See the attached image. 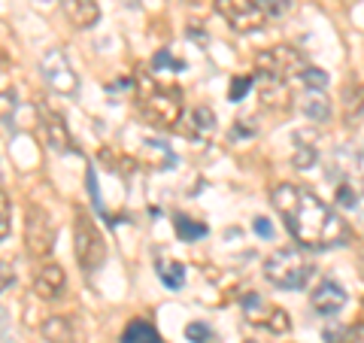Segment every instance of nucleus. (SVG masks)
<instances>
[{"label": "nucleus", "instance_id": "1", "mask_svg": "<svg viewBox=\"0 0 364 343\" xmlns=\"http://www.w3.org/2000/svg\"><path fill=\"white\" fill-rule=\"evenodd\" d=\"M270 201L279 210L291 237L306 249L343 246L349 240V225L325 201H318L310 189L294 186V182H282V186L273 189Z\"/></svg>", "mask_w": 364, "mask_h": 343}, {"label": "nucleus", "instance_id": "2", "mask_svg": "<svg viewBox=\"0 0 364 343\" xmlns=\"http://www.w3.org/2000/svg\"><path fill=\"white\" fill-rule=\"evenodd\" d=\"M136 104L143 119L155 128H173L182 119V91L176 85H161L152 76L136 79Z\"/></svg>", "mask_w": 364, "mask_h": 343}, {"label": "nucleus", "instance_id": "3", "mask_svg": "<svg viewBox=\"0 0 364 343\" xmlns=\"http://www.w3.org/2000/svg\"><path fill=\"white\" fill-rule=\"evenodd\" d=\"M264 277L277 285V289L298 292L313 277V261L306 258L301 249H277V253L264 261Z\"/></svg>", "mask_w": 364, "mask_h": 343}, {"label": "nucleus", "instance_id": "4", "mask_svg": "<svg viewBox=\"0 0 364 343\" xmlns=\"http://www.w3.org/2000/svg\"><path fill=\"white\" fill-rule=\"evenodd\" d=\"M73 240H76L79 268H82L85 273H95L97 268H104V261H107V240H104V234L97 231V225L91 222L82 210H76Z\"/></svg>", "mask_w": 364, "mask_h": 343}, {"label": "nucleus", "instance_id": "5", "mask_svg": "<svg viewBox=\"0 0 364 343\" xmlns=\"http://www.w3.org/2000/svg\"><path fill=\"white\" fill-rule=\"evenodd\" d=\"M25 243L33 258H46L55 249V225L37 204H28L25 210Z\"/></svg>", "mask_w": 364, "mask_h": 343}, {"label": "nucleus", "instance_id": "6", "mask_svg": "<svg viewBox=\"0 0 364 343\" xmlns=\"http://www.w3.org/2000/svg\"><path fill=\"white\" fill-rule=\"evenodd\" d=\"M40 73L46 79V85H49L52 91H58V95H76L79 91V79L73 73L70 61H67V55L61 49H49L40 58Z\"/></svg>", "mask_w": 364, "mask_h": 343}, {"label": "nucleus", "instance_id": "7", "mask_svg": "<svg viewBox=\"0 0 364 343\" xmlns=\"http://www.w3.org/2000/svg\"><path fill=\"white\" fill-rule=\"evenodd\" d=\"M215 13L240 33H252L264 25V13H261L258 0H215Z\"/></svg>", "mask_w": 364, "mask_h": 343}, {"label": "nucleus", "instance_id": "8", "mask_svg": "<svg viewBox=\"0 0 364 343\" xmlns=\"http://www.w3.org/2000/svg\"><path fill=\"white\" fill-rule=\"evenodd\" d=\"M255 67H258V73H264V76L286 79L291 73L304 70V58L291 49V46H270V49L255 55Z\"/></svg>", "mask_w": 364, "mask_h": 343}, {"label": "nucleus", "instance_id": "9", "mask_svg": "<svg viewBox=\"0 0 364 343\" xmlns=\"http://www.w3.org/2000/svg\"><path fill=\"white\" fill-rule=\"evenodd\" d=\"M243 310L249 316V322H258L270 328L273 334H286V331L291 328V319L286 310H277V307H270L264 298H258V295H246L243 298Z\"/></svg>", "mask_w": 364, "mask_h": 343}, {"label": "nucleus", "instance_id": "10", "mask_svg": "<svg viewBox=\"0 0 364 343\" xmlns=\"http://www.w3.org/2000/svg\"><path fill=\"white\" fill-rule=\"evenodd\" d=\"M37 112H40V128H43V134H46V140H49L52 149L70 152L73 140H70V131H67L61 112H55L49 104H37Z\"/></svg>", "mask_w": 364, "mask_h": 343}, {"label": "nucleus", "instance_id": "11", "mask_svg": "<svg viewBox=\"0 0 364 343\" xmlns=\"http://www.w3.org/2000/svg\"><path fill=\"white\" fill-rule=\"evenodd\" d=\"M67 289V273L61 265H43L37 273H33V292L40 295L43 301H55V298H61Z\"/></svg>", "mask_w": 364, "mask_h": 343}, {"label": "nucleus", "instance_id": "12", "mask_svg": "<svg viewBox=\"0 0 364 343\" xmlns=\"http://www.w3.org/2000/svg\"><path fill=\"white\" fill-rule=\"evenodd\" d=\"M258 79V95H261V104L267 110H279L286 112L291 107V91L286 85V79H277V76H264V73H255Z\"/></svg>", "mask_w": 364, "mask_h": 343}, {"label": "nucleus", "instance_id": "13", "mask_svg": "<svg viewBox=\"0 0 364 343\" xmlns=\"http://www.w3.org/2000/svg\"><path fill=\"white\" fill-rule=\"evenodd\" d=\"M313 310L316 313H322V316H334L340 313L346 307V292H343V285L334 283V280H325V283H318V289L313 292Z\"/></svg>", "mask_w": 364, "mask_h": 343}, {"label": "nucleus", "instance_id": "14", "mask_svg": "<svg viewBox=\"0 0 364 343\" xmlns=\"http://www.w3.org/2000/svg\"><path fill=\"white\" fill-rule=\"evenodd\" d=\"M61 6L73 28H95L100 19L97 0H61Z\"/></svg>", "mask_w": 364, "mask_h": 343}, {"label": "nucleus", "instance_id": "15", "mask_svg": "<svg viewBox=\"0 0 364 343\" xmlns=\"http://www.w3.org/2000/svg\"><path fill=\"white\" fill-rule=\"evenodd\" d=\"M301 107H304V116L310 122H316V125H322V122L331 119V104H328V97L322 95V88H310V91H306L304 100H301Z\"/></svg>", "mask_w": 364, "mask_h": 343}, {"label": "nucleus", "instance_id": "16", "mask_svg": "<svg viewBox=\"0 0 364 343\" xmlns=\"http://www.w3.org/2000/svg\"><path fill=\"white\" fill-rule=\"evenodd\" d=\"M43 337L49 343H76V328L67 316H49L43 322Z\"/></svg>", "mask_w": 364, "mask_h": 343}, {"label": "nucleus", "instance_id": "17", "mask_svg": "<svg viewBox=\"0 0 364 343\" xmlns=\"http://www.w3.org/2000/svg\"><path fill=\"white\" fill-rule=\"evenodd\" d=\"M188 131H191L195 140H207V137L215 131V112H213V107H195V110H191Z\"/></svg>", "mask_w": 364, "mask_h": 343}, {"label": "nucleus", "instance_id": "18", "mask_svg": "<svg viewBox=\"0 0 364 343\" xmlns=\"http://www.w3.org/2000/svg\"><path fill=\"white\" fill-rule=\"evenodd\" d=\"M122 343H161V334H158L149 322L134 319V322H128V328H124Z\"/></svg>", "mask_w": 364, "mask_h": 343}, {"label": "nucleus", "instance_id": "19", "mask_svg": "<svg viewBox=\"0 0 364 343\" xmlns=\"http://www.w3.org/2000/svg\"><path fill=\"white\" fill-rule=\"evenodd\" d=\"M173 228H176V234L186 240V243H195V240L200 237H207L210 234V228L203 225V222H195V219H188V216H176L173 219Z\"/></svg>", "mask_w": 364, "mask_h": 343}, {"label": "nucleus", "instance_id": "20", "mask_svg": "<svg viewBox=\"0 0 364 343\" xmlns=\"http://www.w3.org/2000/svg\"><path fill=\"white\" fill-rule=\"evenodd\" d=\"M158 277L167 289H182V283H186V268L179 265V261H161L158 265Z\"/></svg>", "mask_w": 364, "mask_h": 343}, {"label": "nucleus", "instance_id": "21", "mask_svg": "<svg viewBox=\"0 0 364 343\" xmlns=\"http://www.w3.org/2000/svg\"><path fill=\"white\" fill-rule=\"evenodd\" d=\"M255 85V76H234L231 79V88H228V100H243L249 95V88Z\"/></svg>", "mask_w": 364, "mask_h": 343}, {"label": "nucleus", "instance_id": "22", "mask_svg": "<svg viewBox=\"0 0 364 343\" xmlns=\"http://www.w3.org/2000/svg\"><path fill=\"white\" fill-rule=\"evenodd\" d=\"M298 76H301V83H304L306 88H325V85H328V73L318 70V67H306V64H304V70H301Z\"/></svg>", "mask_w": 364, "mask_h": 343}, {"label": "nucleus", "instance_id": "23", "mask_svg": "<svg viewBox=\"0 0 364 343\" xmlns=\"http://www.w3.org/2000/svg\"><path fill=\"white\" fill-rule=\"evenodd\" d=\"M264 19H282L291 9V0H258Z\"/></svg>", "mask_w": 364, "mask_h": 343}, {"label": "nucleus", "instance_id": "24", "mask_svg": "<svg viewBox=\"0 0 364 343\" xmlns=\"http://www.w3.org/2000/svg\"><path fill=\"white\" fill-rule=\"evenodd\" d=\"M294 167L298 170H306V167H313V162H316V149L310 143H298V149H294Z\"/></svg>", "mask_w": 364, "mask_h": 343}, {"label": "nucleus", "instance_id": "25", "mask_svg": "<svg viewBox=\"0 0 364 343\" xmlns=\"http://www.w3.org/2000/svg\"><path fill=\"white\" fill-rule=\"evenodd\" d=\"M152 67H155L158 73H161V70H182V67H186V64L176 61V58H173V55H170L167 49H161V52H158L155 58H152Z\"/></svg>", "mask_w": 364, "mask_h": 343}, {"label": "nucleus", "instance_id": "26", "mask_svg": "<svg viewBox=\"0 0 364 343\" xmlns=\"http://www.w3.org/2000/svg\"><path fill=\"white\" fill-rule=\"evenodd\" d=\"M186 337H188L191 343H210V340H213V331L203 325V322H191V325L186 328Z\"/></svg>", "mask_w": 364, "mask_h": 343}, {"label": "nucleus", "instance_id": "27", "mask_svg": "<svg viewBox=\"0 0 364 343\" xmlns=\"http://www.w3.org/2000/svg\"><path fill=\"white\" fill-rule=\"evenodd\" d=\"M6 234H9V198H6V191L0 189V240Z\"/></svg>", "mask_w": 364, "mask_h": 343}, {"label": "nucleus", "instance_id": "28", "mask_svg": "<svg viewBox=\"0 0 364 343\" xmlns=\"http://www.w3.org/2000/svg\"><path fill=\"white\" fill-rule=\"evenodd\" d=\"M337 204H340V207H346V210H352V207L358 204L355 191H352L349 186H340V191H337Z\"/></svg>", "mask_w": 364, "mask_h": 343}, {"label": "nucleus", "instance_id": "29", "mask_svg": "<svg viewBox=\"0 0 364 343\" xmlns=\"http://www.w3.org/2000/svg\"><path fill=\"white\" fill-rule=\"evenodd\" d=\"M16 283V273H13V268L6 265V261H0V295H4L9 285Z\"/></svg>", "mask_w": 364, "mask_h": 343}, {"label": "nucleus", "instance_id": "30", "mask_svg": "<svg viewBox=\"0 0 364 343\" xmlns=\"http://www.w3.org/2000/svg\"><path fill=\"white\" fill-rule=\"evenodd\" d=\"M340 343H364V322H358V325H352L346 334H343V340Z\"/></svg>", "mask_w": 364, "mask_h": 343}, {"label": "nucleus", "instance_id": "31", "mask_svg": "<svg viewBox=\"0 0 364 343\" xmlns=\"http://www.w3.org/2000/svg\"><path fill=\"white\" fill-rule=\"evenodd\" d=\"M252 228H255V234H261V237H273V225H270V219H264V216H258V219L252 222Z\"/></svg>", "mask_w": 364, "mask_h": 343}, {"label": "nucleus", "instance_id": "32", "mask_svg": "<svg viewBox=\"0 0 364 343\" xmlns=\"http://www.w3.org/2000/svg\"><path fill=\"white\" fill-rule=\"evenodd\" d=\"M88 189H91V201H95V207L100 210V191H97V179H95L91 170H88Z\"/></svg>", "mask_w": 364, "mask_h": 343}, {"label": "nucleus", "instance_id": "33", "mask_svg": "<svg viewBox=\"0 0 364 343\" xmlns=\"http://www.w3.org/2000/svg\"><path fill=\"white\" fill-rule=\"evenodd\" d=\"M4 67H6V55L0 52V70H4Z\"/></svg>", "mask_w": 364, "mask_h": 343}, {"label": "nucleus", "instance_id": "34", "mask_svg": "<svg viewBox=\"0 0 364 343\" xmlns=\"http://www.w3.org/2000/svg\"><path fill=\"white\" fill-rule=\"evenodd\" d=\"M358 164H361V170H364V146H361V155H358Z\"/></svg>", "mask_w": 364, "mask_h": 343}, {"label": "nucleus", "instance_id": "35", "mask_svg": "<svg viewBox=\"0 0 364 343\" xmlns=\"http://www.w3.org/2000/svg\"><path fill=\"white\" fill-rule=\"evenodd\" d=\"M40 4H52V0H40Z\"/></svg>", "mask_w": 364, "mask_h": 343}, {"label": "nucleus", "instance_id": "36", "mask_svg": "<svg viewBox=\"0 0 364 343\" xmlns=\"http://www.w3.org/2000/svg\"><path fill=\"white\" fill-rule=\"evenodd\" d=\"M188 4H200V0H188Z\"/></svg>", "mask_w": 364, "mask_h": 343}, {"label": "nucleus", "instance_id": "37", "mask_svg": "<svg viewBox=\"0 0 364 343\" xmlns=\"http://www.w3.org/2000/svg\"><path fill=\"white\" fill-rule=\"evenodd\" d=\"M243 343H255V340H243Z\"/></svg>", "mask_w": 364, "mask_h": 343}]
</instances>
